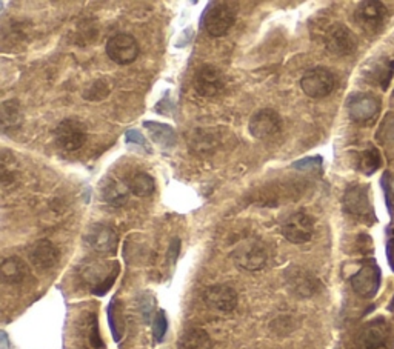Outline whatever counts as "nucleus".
I'll list each match as a JSON object with an SVG mask.
<instances>
[{"label":"nucleus","instance_id":"15","mask_svg":"<svg viewBox=\"0 0 394 349\" xmlns=\"http://www.w3.org/2000/svg\"><path fill=\"white\" fill-rule=\"evenodd\" d=\"M348 114L354 123L371 125L380 111V102L371 94H353L348 99Z\"/></svg>","mask_w":394,"mask_h":349},{"label":"nucleus","instance_id":"28","mask_svg":"<svg viewBox=\"0 0 394 349\" xmlns=\"http://www.w3.org/2000/svg\"><path fill=\"white\" fill-rule=\"evenodd\" d=\"M168 331V319L164 309H160L156 313L153 319V337L156 344H162Z\"/></svg>","mask_w":394,"mask_h":349},{"label":"nucleus","instance_id":"35","mask_svg":"<svg viewBox=\"0 0 394 349\" xmlns=\"http://www.w3.org/2000/svg\"><path fill=\"white\" fill-rule=\"evenodd\" d=\"M386 257H389L391 270L394 271V235H391L389 239V243H386Z\"/></svg>","mask_w":394,"mask_h":349},{"label":"nucleus","instance_id":"18","mask_svg":"<svg viewBox=\"0 0 394 349\" xmlns=\"http://www.w3.org/2000/svg\"><path fill=\"white\" fill-rule=\"evenodd\" d=\"M88 246L97 254H114L119 246V235L111 227L105 223L91 225L85 235Z\"/></svg>","mask_w":394,"mask_h":349},{"label":"nucleus","instance_id":"29","mask_svg":"<svg viewBox=\"0 0 394 349\" xmlns=\"http://www.w3.org/2000/svg\"><path fill=\"white\" fill-rule=\"evenodd\" d=\"M382 188L385 192V202L386 208H389L390 214L394 213V174L384 172L382 176Z\"/></svg>","mask_w":394,"mask_h":349},{"label":"nucleus","instance_id":"37","mask_svg":"<svg viewBox=\"0 0 394 349\" xmlns=\"http://www.w3.org/2000/svg\"><path fill=\"white\" fill-rule=\"evenodd\" d=\"M393 99H394V91H393Z\"/></svg>","mask_w":394,"mask_h":349},{"label":"nucleus","instance_id":"33","mask_svg":"<svg viewBox=\"0 0 394 349\" xmlns=\"http://www.w3.org/2000/svg\"><path fill=\"white\" fill-rule=\"evenodd\" d=\"M127 143L128 145H133V143H137V145L139 146H142L143 149H145V151H151V149H149L148 146H147V140H145V137H143L139 131H134V129H131V131H128L127 133Z\"/></svg>","mask_w":394,"mask_h":349},{"label":"nucleus","instance_id":"21","mask_svg":"<svg viewBox=\"0 0 394 349\" xmlns=\"http://www.w3.org/2000/svg\"><path fill=\"white\" fill-rule=\"evenodd\" d=\"M212 340L202 328H188L180 334L177 349H211Z\"/></svg>","mask_w":394,"mask_h":349},{"label":"nucleus","instance_id":"23","mask_svg":"<svg viewBox=\"0 0 394 349\" xmlns=\"http://www.w3.org/2000/svg\"><path fill=\"white\" fill-rule=\"evenodd\" d=\"M143 127L148 128L149 134H151L153 140L158 143L162 148H171L176 143V133L170 127V125L165 123H158V122H145Z\"/></svg>","mask_w":394,"mask_h":349},{"label":"nucleus","instance_id":"27","mask_svg":"<svg viewBox=\"0 0 394 349\" xmlns=\"http://www.w3.org/2000/svg\"><path fill=\"white\" fill-rule=\"evenodd\" d=\"M108 322L112 333V339H114V341H121L125 331V322L122 315L121 302H119L116 297L112 298L108 307Z\"/></svg>","mask_w":394,"mask_h":349},{"label":"nucleus","instance_id":"31","mask_svg":"<svg viewBox=\"0 0 394 349\" xmlns=\"http://www.w3.org/2000/svg\"><path fill=\"white\" fill-rule=\"evenodd\" d=\"M154 307H156L154 297L149 294H143V297L140 298V313L143 315V320L149 322V319H151V315L154 313Z\"/></svg>","mask_w":394,"mask_h":349},{"label":"nucleus","instance_id":"16","mask_svg":"<svg viewBox=\"0 0 394 349\" xmlns=\"http://www.w3.org/2000/svg\"><path fill=\"white\" fill-rule=\"evenodd\" d=\"M202 298L210 309H214L217 313L223 314L233 313L237 308V302H239L236 289L228 285L208 286V288L204 291Z\"/></svg>","mask_w":394,"mask_h":349},{"label":"nucleus","instance_id":"3","mask_svg":"<svg viewBox=\"0 0 394 349\" xmlns=\"http://www.w3.org/2000/svg\"><path fill=\"white\" fill-rule=\"evenodd\" d=\"M234 263L243 271L256 272L264 270L268 260L265 246L258 239H245L234 248Z\"/></svg>","mask_w":394,"mask_h":349},{"label":"nucleus","instance_id":"11","mask_svg":"<svg viewBox=\"0 0 394 349\" xmlns=\"http://www.w3.org/2000/svg\"><path fill=\"white\" fill-rule=\"evenodd\" d=\"M391 329L384 319L368 322L356 339L359 349H390Z\"/></svg>","mask_w":394,"mask_h":349},{"label":"nucleus","instance_id":"19","mask_svg":"<svg viewBox=\"0 0 394 349\" xmlns=\"http://www.w3.org/2000/svg\"><path fill=\"white\" fill-rule=\"evenodd\" d=\"M28 259L36 270L48 271L59 263L60 253L53 242L42 239L29 246Z\"/></svg>","mask_w":394,"mask_h":349},{"label":"nucleus","instance_id":"4","mask_svg":"<svg viewBox=\"0 0 394 349\" xmlns=\"http://www.w3.org/2000/svg\"><path fill=\"white\" fill-rule=\"evenodd\" d=\"M88 139L86 125L79 118H65L54 129V140L60 149L66 153L77 151Z\"/></svg>","mask_w":394,"mask_h":349},{"label":"nucleus","instance_id":"32","mask_svg":"<svg viewBox=\"0 0 394 349\" xmlns=\"http://www.w3.org/2000/svg\"><path fill=\"white\" fill-rule=\"evenodd\" d=\"M322 157L321 155H316V157H306L293 164V168L296 170H319L322 166Z\"/></svg>","mask_w":394,"mask_h":349},{"label":"nucleus","instance_id":"14","mask_svg":"<svg viewBox=\"0 0 394 349\" xmlns=\"http://www.w3.org/2000/svg\"><path fill=\"white\" fill-rule=\"evenodd\" d=\"M249 134L258 140H267L278 135L282 129V118L271 108L259 109L249 118Z\"/></svg>","mask_w":394,"mask_h":349},{"label":"nucleus","instance_id":"12","mask_svg":"<svg viewBox=\"0 0 394 349\" xmlns=\"http://www.w3.org/2000/svg\"><path fill=\"white\" fill-rule=\"evenodd\" d=\"M282 234L286 240L293 245H304L312 239L315 234V222L311 217L299 211L286 217V220L282 223Z\"/></svg>","mask_w":394,"mask_h":349},{"label":"nucleus","instance_id":"25","mask_svg":"<svg viewBox=\"0 0 394 349\" xmlns=\"http://www.w3.org/2000/svg\"><path fill=\"white\" fill-rule=\"evenodd\" d=\"M128 188L131 194L137 197H148L151 196L156 190L154 179L147 172H136L128 179Z\"/></svg>","mask_w":394,"mask_h":349},{"label":"nucleus","instance_id":"24","mask_svg":"<svg viewBox=\"0 0 394 349\" xmlns=\"http://www.w3.org/2000/svg\"><path fill=\"white\" fill-rule=\"evenodd\" d=\"M0 118H2V128L3 131L16 129L21 127L22 123V108L21 103L17 101H6L2 103V109H0Z\"/></svg>","mask_w":394,"mask_h":349},{"label":"nucleus","instance_id":"8","mask_svg":"<svg viewBox=\"0 0 394 349\" xmlns=\"http://www.w3.org/2000/svg\"><path fill=\"white\" fill-rule=\"evenodd\" d=\"M385 5L378 0H365L360 2L354 11V21L367 34H378L385 27L386 22Z\"/></svg>","mask_w":394,"mask_h":349},{"label":"nucleus","instance_id":"36","mask_svg":"<svg viewBox=\"0 0 394 349\" xmlns=\"http://www.w3.org/2000/svg\"><path fill=\"white\" fill-rule=\"evenodd\" d=\"M2 349H10V341L6 333H2Z\"/></svg>","mask_w":394,"mask_h":349},{"label":"nucleus","instance_id":"13","mask_svg":"<svg viewBox=\"0 0 394 349\" xmlns=\"http://www.w3.org/2000/svg\"><path fill=\"white\" fill-rule=\"evenodd\" d=\"M106 54L117 65H130L139 57V43L131 34H116L106 42Z\"/></svg>","mask_w":394,"mask_h":349},{"label":"nucleus","instance_id":"20","mask_svg":"<svg viewBox=\"0 0 394 349\" xmlns=\"http://www.w3.org/2000/svg\"><path fill=\"white\" fill-rule=\"evenodd\" d=\"M0 274H2V279L5 283L19 285L28 277L29 271H28V265L25 263L21 257L11 255V257H6L2 261V265H0Z\"/></svg>","mask_w":394,"mask_h":349},{"label":"nucleus","instance_id":"17","mask_svg":"<svg viewBox=\"0 0 394 349\" xmlns=\"http://www.w3.org/2000/svg\"><path fill=\"white\" fill-rule=\"evenodd\" d=\"M225 88V77L214 65H202L195 74V90L202 97H216Z\"/></svg>","mask_w":394,"mask_h":349},{"label":"nucleus","instance_id":"34","mask_svg":"<svg viewBox=\"0 0 394 349\" xmlns=\"http://www.w3.org/2000/svg\"><path fill=\"white\" fill-rule=\"evenodd\" d=\"M179 253H180V240L176 237V239L171 240L170 249H168V255H167L168 263H170V265L176 263V260L179 257Z\"/></svg>","mask_w":394,"mask_h":349},{"label":"nucleus","instance_id":"2","mask_svg":"<svg viewBox=\"0 0 394 349\" xmlns=\"http://www.w3.org/2000/svg\"><path fill=\"white\" fill-rule=\"evenodd\" d=\"M343 209L348 216L367 223V225L376 222V214H374L370 194H368V188L364 185H353L345 191V194H343Z\"/></svg>","mask_w":394,"mask_h":349},{"label":"nucleus","instance_id":"1","mask_svg":"<svg viewBox=\"0 0 394 349\" xmlns=\"http://www.w3.org/2000/svg\"><path fill=\"white\" fill-rule=\"evenodd\" d=\"M237 5L230 2H210L202 14V28L211 37H222L233 28Z\"/></svg>","mask_w":394,"mask_h":349},{"label":"nucleus","instance_id":"9","mask_svg":"<svg viewBox=\"0 0 394 349\" xmlns=\"http://www.w3.org/2000/svg\"><path fill=\"white\" fill-rule=\"evenodd\" d=\"M380 280H382V274H380V268L376 261L367 260L360 266V270L349 279V283L359 297L373 298L380 288Z\"/></svg>","mask_w":394,"mask_h":349},{"label":"nucleus","instance_id":"10","mask_svg":"<svg viewBox=\"0 0 394 349\" xmlns=\"http://www.w3.org/2000/svg\"><path fill=\"white\" fill-rule=\"evenodd\" d=\"M285 283L293 294L300 298H310L316 296L322 288L321 280L315 274L300 266H290L284 274Z\"/></svg>","mask_w":394,"mask_h":349},{"label":"nucleus","instance_id":"5","mask_svg":"<svg viewBox=\"0 0 394 349\" xmlns=\"http://www.w3.org/2000/svg\"><path fill=\"white\" fill-rule=\"evenodd\" d=\"M119 263L108 265V263H88L84 266L82 277L85 282L91 286V292L95 296L103 297L106 292L111 289L119 276Z\"/></svg>","mask_w":394,"mask_h":349},{"label":"nucleus","instance_id":"22","mask_svg":"<svg viewBox=\"0 0 394 349\" xmlns=\"http://www.w3.org/2000/svg\"><path fill=\"white\" fill-rule=\"evenodd\" d=\"M130 192L131 191L128 188L127 182H122V180H117V179H111L103 186L102 197L106 203L111 205V207L121 208L125 203H127Z\"/></svg>","mask_w":394,"mask_h":349},{"label":"nucleus","instance_id":"30","mask_svg":"<svg viewBox=\"0 0 394 349\" xmlns=\"http://www.w3.org/2000/svg\"><path fill=\"white\" fill-rule=\"evenodd\" d=\"M88 340H90V346H91L93 349H103V341H102V339H100L99 323H97L96 314H91V317H90Z\"/></svg>","mask_w":394,"mask_h":349},{"label":"nucleus","instance_id":"7","mask_svg":"<svg viewBox=\"0 0 394 349\" xmlns=\"http://www.w3.org/2000/svg\"><path fill=\"white\" fill-rule=\"evenodd\" d=\"M323 43L328 53L339 55V57H347L352 55L358 49V39L352 33V29L345 27L343 23H333L325 29Z\"/></svg>","mask_w":394,"mask_h":349},{"label":"nucleus","instance_id":"26","mask_svg":"<svg viewBox=\"0 0 394 349\" xmlns=\"http://www.w3.org/2000/svg\"><path fill=\"white\" fill-rule=\"evenodd\" d=\"M380 166H382V155H380L378 148L370 146L359 154L358 168L362 174H365V176H371V174L376 172Z\"/></svg>","mask_w":394,"mask_h":349},{"label":"nucleus","instance_id":"6","mask_svg":"<svg viewBox=\"0 0 394 349\" xmlns=\"http://www.w3.org/2000/svg\"><path fill=\"white\" fill-rule=\"evenodd\" d=\"M300 88L311 99H323L336 88V76L328 68L317 66L308 70L300 79Z\"/></svg>","mask_w":394,"mask_h":349}]
</instances>
